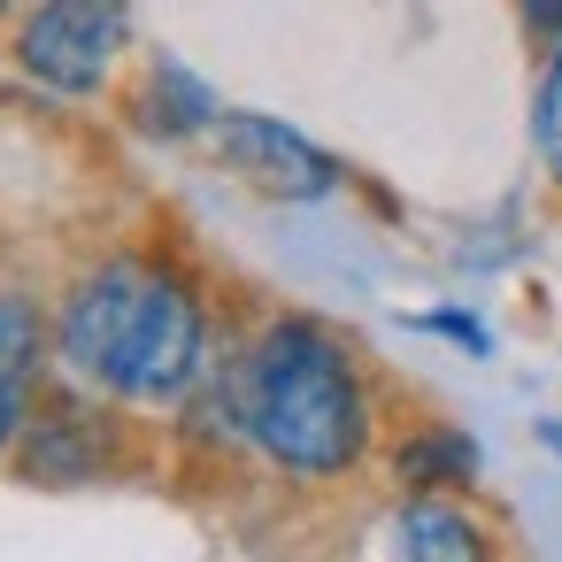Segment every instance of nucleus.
Instances as JSON below:
<instances>
[{"mask_svg":"<svg viewBox=\"0 0 562 562\" xmlns=\"http://www.w3.org/2000/svg\"><path fill=\"white\" fill-rule=\"evenodd\" d=\"M239 401H247V447H262L301 485L347 477L378 431L362 362L316 316H270L255 339H239Z\"/></svg>","mask_w":562,"mask_h":562,"instance_id":"nucleus-1","label":"nucleus"},{"mask_svg":"<svg viewBox=\"0 0 562 562\" xmlns=\"http://www.w3.org/2000/svg\"><path fill=\"white\" fill-rule=\"evenodd\" d=\"M147 293H155V255H101L86 278H70L63 308H55V362L70 370V385L124 401V370L147 324Z\"/></svg>","mask_w":562,"mask_h":562,"instance_id":"nucleus-2","label":"nucleus"},{"mask_svg":"<svg viewBox=\"0 0 562 562\" xmlns=\"http://www.w3.org/2000/svg\"><path fill=\"white\" fill-rule=\"evenodd\" d=\"M124 40H132V9H93V0H55V9L16 16V63L55 93H101Z\"/></svg>","mask_w":562,"mask_h":562,"instance_id":"nucleus-3","label":"nucleus"},{"mask_svg":"<svg viewBox=\"0 0 562 562\" xmlns=\"http://www.w3.org/2000/svg\"><path fill=\"white\" fill-rule=\"evenodd\" d=\"M209 147H216V162L239 186H255L270 201H324L339 186V162L316 139H301L293 124L262 116V109H224V124L209 132Z\"/></svg>","mask_w":562,"mask_h":562,"instance_id":"nucleus-4","label":"nucleus"},{"mask_svg":"<svg viewBox=\"0 0 562 562\" xmlns=\"http://www.w3.org/2000/svg\"><path fill=\"white\" fill-rule=\"evenodd\" d=\"M109 462H116V416H101L86 401H40L16 439V470L32 485H86Z\"/></svg>","mask_w":562,"mask_h":562,"instance_id":"nucleus-5","label":"nucleus"},{"mask_svg":"<svg viewBox=\"0 0 562 562\" xmlns=\"http://www.w3.org/2000/svg\"><path fill=\"white\" fill-rule=\"evenodd\" d=\"M47 347H55L47 308L32 293H0V454H16V439L32 424V393H40Z\"/></svg>","mask_w":562,"mask_h":562,"instance_id":"nucleus-6","label":"nucleus"},{"mask_svg":"<svg viewBox=\"0 0 562 562\" xmlns=\"http://www.w3.org/2000/svg\"><path fill=\"white\" fill-rule=\"evenodd\" d=\"M385 562H493V531L462 501H401L385 524Z\"/></svg>","mask_w":562,"mask_h":562,"instance_id":"nucleus-7","label":"nucleus"},{"mask_svg":"<svg viewBox=\"0 0 562 562\" xmlns=\"http://www.w3.org/2000/svg\"><path fill=\"white\" fill-rule=\"evenodd\" d=\"M393 477H401L408 501H447L454 485L477 477V439L454 431V424H424L393 447Z\"/></svg>","mask_w":562,"mask_h":562,"instance_id":"nucleus-8","label":"nucleus"},{"mask_svg":"<svg viewBox=\"0 0 562 562\" xmlns=\"http://www.w3.org/2000/svg\"><path fill=\"white\" fill-rule=\"evenodd\" d=\"M132 109H139V124L162 132V139H209V132L224 124V101H216L193 70H178V63H155L147 86L132 93Z\"/></svg>","mask_w":562,"mask_h":562,"instance_id":"nucleus-9","label":"nucleus"},{"mask_svg":"<svg viewBox=\"0 0 562 562\" xmlns=\"http://www.w3.org/2000/svg\"><path fill=\"white\" fill-rule=\"evenodd\" d=\"M531 147H539L547 178L562 186V47L547 55V70H539V86H531Z\"/></svg>","mask_w":562,"mask_h":562,"instance_id":"nucleus-10","label":"nucleus"},{"mask_svg":"<svg viewBox=\"0 0 562 562\" xmlns=\"http://www.w3.org/2000/svg\"><path fill=\"white\" fill-rule=\"evenodd\" d=\"M416 331H447V339H462L470 355H493V331H485L477 316H454V308H431V316H416Z\"/></svg>","mask_w":562,"mask_h":562,"instance_id":"nucleus-11","label":"nucleus"},{"mask_svg":"<svg viewBox=\"0 0 562 562\" xmlns=\"http://www.w3.org/2000/svg\"><path fill=\"white\" fill-rule=\"evenodd\" d=\"M539 439H547V447H554V454H562V424H554V416H547V424H539Z\"/></svg>","mask_w":562,"mask_h":562,"instance_id":"nucleus-12","label":"nucleus"}]
</instances>
